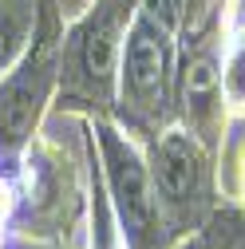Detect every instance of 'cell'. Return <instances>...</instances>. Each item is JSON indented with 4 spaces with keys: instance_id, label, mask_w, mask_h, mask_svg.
I'll return each instance as SVG.
<instances>
[{
    "instance_id": "1",
    "label": "cell",
    "mask_w": 245,
    "mask_h": 249,
    "mask_svg": "<svg viewBox=\"0 0 245 249\" xmlns=\"http://www.w3.org/2000/svg\"><path fill=\"white\" fill-rule=\"evenodd\" d=\"M12 174L20 190L12 237L52 249H79L87 233L91 170L71 159L64 142L40 131L12 159Z\"/></svg>"
},
{
    "instance_id": "2",
    "label": "cell",
    "mask_w": 245,
    "mask_h": 249,
    "mask_svg": "<svg viewBox=\"0 0 245 249\" xmlns=\"http://www.w3.org/2000/svg\"><path fill=\"white\" fill-rule=\"evenodd\" d=\"M79 123H83V142L95 159V170L103 182L119 245L122 249H178L166 230L155 182H150L142 142L131 131H122L111 115H91Z\"/></svg>"
},
{
    "instance_id": "3",
    "label": "cell",
    "mask_w": 245,
    "mask_h": 249,
    "mask_svg": "<svg viewBox=\"0 0 245 249\" xmlns=\"http://www.w3.org/2000/svg\"><path fill=\"white\" fill-rule=\"evenodd\" d=\"M64 28L59 0H36V28L20 59L0 75V159L12 162L52 119L64 71Z\"/></svg>"
},
{
    "instance_id": "4",
    "label": "cell",
    "mask_w": 245,
    "mask_h": 249,
    "mask_svg": "<svg viewBox=\"0 0 245 249\" xmlns=\"http://www.w3.org/2000/svg\"><path fill=\"white\" fill-rule=\"evenodd\" d=\"M142 150H146L150 182H155L166 230H170L174 245H182L206 226V217L222 202V182H218L222 154L210 150L182 123L162 127L155 139L142 142Z\"/></svg>"
},
{
    "instance_id": "5",
    "label": "cell",
    "mask_w": 245,
    "mask_h": 249,
    "mask_svg": "<svg viewBox=\"0 0 245 249\" xmlns=\"http://www.w3.org/2000/svg\"><path fill=\"white\" fill-rule=\"evenodd\" d=\"M218 83H222V103H226L229 123L245 119V8H237L233 20H229V32H226V44H222Z\"/></svg>"
},
{
    "instance_id": "6",
    "label": "cell",
    "mask_w": 245,
    "mask_h": 249,
    "mask_svg": "<svg viewBox=\"0 0 245 249\" xmlns=\"http://www.w3.org/2000/svg\"><path fill=\"white\" fill-rule=\"evenodd\" d=\"M36 28V0H0V75H4Z\"/></svg>"
},
{
    "instance_id": "7",
    "label": "cell",
    "mask_w": 245,
    "mask_h": 249,
    "mask_svg": "<svg viewBox=\"0 0 245 249\" xmlns=\"http://www.w3.org/2000/svg\"><path fill=\"white\" fill-rule=\"evenodd\" d=\"M16 202H20V190H16V174H12V162L0 166V249H8L16 237H12V222H16Z\"/></svg>"
},
{
    "instance_id": "8",
    "label": "cell",
    "mask_w": 245,
    "mask_h": 249,
    "mask_svg": "<svg viewBox=\"0 0 245 249\" xmlns=\"http://www.w3.org/2000/svg\"><path fill=\"white\" fill-rule=\"evenodd\" d=\"M237 178H241V202H245V150H241V166H237Z\"/></svg>"
},
{
    "instance_id": "9",
    "label": "cell",
    "mask_w": 245,
    "mask_h": 249,
    "mask_svg": "<svg viewBox=\"0 0 245 249\" xmlns=\"http://www.w3.org/2000/svg\"><path fill=\"white\" fill-rule=\"evenodd\" d=\"M0 166H4V159H0Z\"/></svg>"
}]
</instances>
